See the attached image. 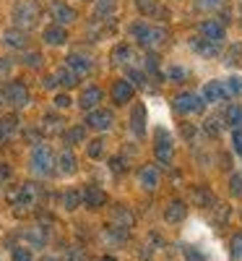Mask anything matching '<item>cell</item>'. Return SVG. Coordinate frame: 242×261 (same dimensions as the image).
<instances>
[{
	"instance_id": "cell-1",
	"label": "cell",
	"mask_w": 242,
	"mask_h": 261,
	"mask_svg": "<svg viewBox=\"0 0 242 261\" xmlns=\"http://www.w3.org/2000/svg\"><path fill=\"white\" fill-rule=\"evenodd\" d=\"M130 34H133V39H138V45L146 47V50H157V47H162L167 42V29L148 27V24H143V21H138V24L130 27Z\"/></svg>"
},
{
	"instance_id": "cell-2",
	"label": "cell",
	"mask_w": 242,
	"mask_h": 261,
	"mask_svg": "<svg viewBox=\"0 0 242 261\" xmlns=\"http://www.w3.org/2000/svg\"><path fill=\"white\" fill-rule=\"evenodd\" d=\"M13 21L16 27L24 32V29H32L37 21H39V6L34 3V0H24V3H18L13 8Z\"/></svg>"
},
{
	"instance_id": "cell-3",
	"label": "cell",
	"mask_w": 242,
	"mask_h": 261,
	"mask_svg": "<svg viewBox=\"0 0 242 261\" xmlns=\"http://www.w3.org/2000/svg\"><path fill=\"white\" fill-rule=\"evenodd\" d=\"M174 110L183 113V115H198V113H203V97L201 94H195V92H183L174 97Z\"/></svg>"
},
{
	"instance_id": "cell-4",
	"label": "cell",
	"mask_w": 242,
	"mask_h": 261,
	"mask_svg": "<svg viewBox=\"0 0 242 261\" xmlns=\"http://www.w3.org/2000/svg\"><path fill=\"white\" fill-rule=\"evenodd\" d=\"M52 167H55V157H52V151H50L45 144L34 146V151H32V170L37 172V175H50Z\"/></svg>"
},
{
	"instance_id": "cell-5",
	"label": "cell",
	"mask_w": 242,
	"mask_h": 261,
	"mask_svg": "<svg viewBox=\"0 0 242 261\" xmlns=\"http://www.w3.org/2000/svg\"><path fill=\"white\" fill-rule=\"evenodd\" d=\"M3 99L13 107H26L29 105V89L21 81H11L6 84V89H3Z\"/></svg>"
},
{
	"instance_id": "cell-6",
	"label": "cell",
	"mask_w": 242,
	"mask_h": 261,
	"mask_svg": "<svg viewBox=\"0 0 242 261\" xmlns=\"http://www.w3.org/2000/svg\"><path fill=\"white\" fill-rule=\"evenodd\" d=\"M201 37L214 42V45H222V39L227 37V29H224V24H219V21L211 18V21H203L201 24Z\"/></svg>"
},
{
	"instance_id": "cell-7",
	"label": "cell",
	"mask_w": 242,
	"mask_h": 261,
	"mask_svg": "<svg viewBox=\"0 0 242 261\" xmlns=\"http://www.w3.org/2000/svg\"><path fill=\"white\" fill-rule=\"evenodd\" d=\"M133 94H136V86L130 84L128 79H120V81L112 84V102H115V105L130 102V99H133Z\"/></svg>"
},
{
	"instance_id": "cell-8",
	"label": "cell",
	"mask_w": 242,
	"mask_h": 261,
	"mask_svg": "<svg viewBox=\"0 0 242 261\" xmlns=\"http://www.w3.org/2000/svg\"><path fill=\"white\" fill-rule=\"evenodd\" d=\"M34 201H37V188L32 183L18 186V191L11 193V204L13 206H34Z\"/></svg>"
},
{
	"instance_id": "cell-9",
	"label": "cell",
	"mask_w": 242,
	"mask_h": 261,
	"mask_svg": "<svg viewBox=\"0 0 242 261\" xmlns=\"http://www.w3.org/2000/svg\"><path fill=\"white\" fill-rule=\"evenodd\" d=\"M157 160L162 165H169V160H172V139L164 128L157 130Z\"/></svg>"
},
{
	"instance_id": "cell-10",
	"label": "cell",
	"mask_w": 242,
	"mask_h": 261,
	"mask_svg": "<svg viewBox=\"0 0 242 261\" xmlns=\"http://www.w3.org/2000/svg\"><path fill=\"white\" fill-rule=\"evenodd\" d=\"M86 123H89L94 130H107V128H112L115 115L109 110H92L89 115H86Z\"/></svg>"
},
{
	"instance_id": "cell-11",
	"label": "cell",
	"mask_w": 242,
	"mask_h": 261,
	"mask_svg": "<svg viewBox=\"0 0 242 261\" xmlns=\"http://www.w3.org/2000/svg\"><path fill=\"white\" fill-rule=\"evenodd\" d=\"M203 99H208V102H227L229 92H227L224 81H208L203 86Z\"/></svg>"
},
{
	"instance_id": "cell-12",
	"label": "cell",
	"mask_w": 242,
	"mask_h": 261,
	"mask_svg": "<svg viewBox=\"0 0 242 261\" xmlns=\"http://www.w3.org/2000/svg\"><path fill=\"white\" fill-rule=\"evenodd\" d=\"M65 68H71L76 76H83V73H89V71H92V60L86 58V55L73 53V55L65 58Z\"/></svg>"
},
{
	"instance_id": "cell-13",
	"label": "cell",
	"mask_w": 242,
	"mask_h": 261,
	"mask_svg": "<svg viewBox=\"0 0 242 261\" xmlns=\"http://www.w3.org/2000/svg\"><path fill=\"white\" fill-rule=\"evenodd\" d=\"M50 13L57 21V27H65V24H73V21H76V11L71 6H65V3H52Z\"/></svg>"
},
{
	"instance_id": "cell-14",
	"label": "cell",
	"mask_w": 242,
	"mask_h": 261,
	"mask_svg": "<svg viewBox=\"0 0 242 261\" xmlns=\"http://www.w3.org/2000/svg\"><path fill=\"white\" fill-rule=\"evenodd\" d=\"M104 201H107V193L99 186H86V191H83V204L86 206L99 209V206H104Z\"/></svg>"
},
{
	"instance_id": "cell-15",
	"label": "cell",
	"mask_w": 242,
	"mask_h": 261,
	"mask_svg": "<svg viewBox=\"0 0 242 261\" xmlns=\"http://www.w3.org/2000/svg\"><path fill=\"white\" fill-rule=\"evenodd\" d=\"M99 102H102V89H99V86H89V89H83V94H81V107H83V110H97Z\"/></svg>"
},
{
	"instance_id": "cell-16",
	"label": "cell",
	"mask_w": 242,
	"mask_h": 261,
	"mask_svg": "<svg viewBox=\"0 0 242 261\" xmlns=\"http://www.w3.org/2000/svg\"><path fill=\"white\" fill-rule=\"evenodd\" d=\"M138 180H141V186H143L146 191H154V188L159 186V172H157V167L146 165V167L138 172Z\"/></svg>"
},
{
	"instance_id": "cell-17",
	"label": "cell",
	"mask_w": 242,
	"mask_h": 261,
	"mask_svg": "<svg viewBox=\"0 0 242 261\" xmlns=\"http://www.w3.org/2000/svg\"><path fill=\"white\" fill-rule=\"evenodd\" d=\"M3 42H6L8 47L24 50L26 47V32H21V29H6L3 32Z\"/></svg>"
},
{
	"instance_id": "cell-18",
	"label": "cell",
	"mask_w": 242,
	"mask_h": 261,
	"mask_svg": "<svg viewBox=\"0 0 242 261\" xmlns=\"http://www.w3.org/2000/svg\"><path fill=\"white\" fill-rule=\"evenodd\" d=\"M130 128H133L136 136H143L146 134V107L143 105H136L133 115H130Z\"/></svg>"
},
{
	"instance_id": "cell-19",
	"label": "cell",
	"mask_w": 242,
	"mask_h": 261,
	"mask_svg": "<svg viewBox=\"0 0 242 261\" xmlns=\"http://www.w3.org/2000/svg\"><path fill=\"white\" fill-rule=\"evenodd\" d=\"M193 45V50L195 53H201V55H206V58H214V55H219V45H214V42H208V39H193L190 42Z\"/></svg>"
},
{
	"instance_id": "cell-20",
	"label": "cell",
	"mask_w": 242,
	"mask_h": 261,
	"mask_svg": "<svg viewBox=\"0 0 242 261\" xmlns=\"http://www.w3.org/2000/svg\"><path fill=\"white\" fill-rule=\"evenodd\" d=\"M65 39H68V32H65L63 27H47L45 29V42H47V45H63V42Z\"/></svg>"
},
{
	"instance_id": "cell-21",
	"label": "cell",
	"mask_w": 242,
	"mask_h": 261,
	"mask_svg": "<svg viewBox=\"0 0 242 261\" xmlns=\"http://www.w3.org/2000/svg\"><path fill=\"white\" fill-rule=\"evenodd\" d=\"M185 214H188V209H185L183 201H172V204L167 206V212H164L167 222H180V220H185Z\"/></svg>"
},
{
	"instance_id": "cell-22",
	"label": "cell",
	"mask_w": 242,
	"mask_h": 261,
	"mask_svg": "<svg viewBox=\"0 0 242 261\" xmlns=\"http://www.w3.org/2000/svg\"><path fill=\"white\" fill-rule=\"evenodd\" d=\"M57 162H60V172H63V175H73V172H76V157H73L71 149H65Z\"/></svg>"
},
{
	"instance_id": "cell-23",
	"label": "cell",
	"mask_w": 242,
	"mask_h": 261,
	"mask_svg": "<svg viewBox=\"0 0 242 261\" xmlns=\"http://www.w3.org/2000/svg\"><path fill=\"white\" fill-rule=\"evenodd\" d=\"M55 81L63 84V86H76L78 84V76L71 68H60V71H55Z\"/></svg>"
},
{
	"instance_id": "cell-24",
	"label": "cell",
	"mask_w": 242,
	"mask_h": 261,
	"mask_svg": "<svg viewBox=\"0 0 242 261\" xmlns=\"http://www.w3.org/2000/svg\"><path fill=\"white\" fill-rule=\"evenodd\" d=\"M224 118H227V123H229V125H234V128L239 130V128H242V107H239V105H229Z\"/></svg>"
},
{
	"instance_id": "cell-25",
	"label": "cell",
	"mask_w": 242,
	"mask_h": 261,
	"mask_svg": "<svg viewBox=\"0 0 242 261\" xmlns=\"http://www.w3.org/2000/svg\"><path fill=\"white\" fill-rule=\"evenodd\" d=\"M133 58V50H130L128 45H117L115 50H112V60L115 63H125V60H130Z\"/></svg>"
},
{
	"instance_id": "cell-26",
	"label": "cell",
	"mask_w": 242,
	"mask_h": 261,
	"mask_svg": "<svg viewBox=\"0 0 242 261\" xmlns=\"http://www.w3.org/2000/svg\"><path fill=\"white\" fill-rule=\"evenodd\" d=\"M13 130H16V118H3V120H0V141L8 139Z\"/></svg>"
},
{
	"instance_id": "cell-27",
	"label": "cell",
	"mask_w": 242,
	"mask_h": 261,
	"mask_svg": "<svg viewBox=\"0 0 242 261\" xmlns=\"http://www.w3.org/2000/svg\"><path fill=\"white\" fill-rule=\"evenodd\" d=\"M232 258L234 261H242V232H234L232 235Z\"/></svg>"
},
{
	"instance_id": "cell-28",
	"label": "cell",
	"mask_w": 242,
	"mask_h": 261,
	"mask_svg": "<svg viewBox=\"0 0 242 261\" xmlns=\"http://www.w3.org/2000/svg\"><path fill=\"white\" fill-rule=\"evenodd\" d=\"M112 13H115V3H112V0H99V6H97V18L112 16Z\"/></svg>"
},
{
	"instance_id": "cell-29",
	"label": "cell",
	"mask_w": 242,
	"mask_h": 261,
	"mask_svg": "<svg viewBox=\"0 0 242 261\" xmlns=\"http://www.w3.org/2000/svg\"><path fill=\"white\" fill-rule=\"evenodd\" d=\"M224 86H227L229 97H232V94H239V92H242V79L232 76V79H227V81H224Z\"/></svg>"
},
{
	"instance_id": "cell-30",
	"label": "cell",
	"mask_w": 242,
	"mask_h": 261,
	"mask_svg": "<svg viewBox=\"0 0 242 261\" xmlns=\"http://www.w3.org/2000/svg\"><path fill=\"white\" fill-rule=\"evenodd\" d=\"M185 76H188L185 68H180V65H169V71H167V79L169 81H183Z\"/></svg>"
},
{
	"instance_id": "cell-31",
	"label": "cell",
	"mask_w": 242,
	"mask_h": 261,
	"mask_svg": "<svg viewBox=\"0 0 242 261\" xmlns=\"http://www.w3.org/2000/svg\"><path fill=\"white\" fill-rule=\"evenodd\" d=\"M183 253H185V258H188V261H206V258H203V253L198 251V248H193V246H185V248H183Z\"/></svg>"
},
{
	"instance_id": "cell-32",
	"label": "cell",
	"mask_w": 242,
	"mask_h": 261,
	"mask_svg": "<svg viewBox=\"0 0 242 261\" xmlns=\"http://www.w3.org/2000/svg\"><path fill=\"white\" fill-rule=\"evenodd\" d=\"M63 204H65V209H76L78 206V193L76 191H68L63 196Z\"/></svg>"
},
{
	"instance_id": "cell-33",
	"label": "cell",
	"mask_w": 242,
	"mask_h": 261,
	"mask_svg": "<svg viewBox=\"0 0 242 261\" xmlns=\"http://www.w3.org/2000/svg\"><path fill=\"white\" fill-rule=\"evenodd\" d=\"M128 81L133 84V86H143V84H146V79H143L141 71H128Z\"/></svg>"
},
{
	"instance_id": "cell-34",
	"label": "cell",
	"mask_w": 242,
	"mask_h": 261,
	"mask_svg": "<svg viewBox=\"0 0 242 261\" xmlns=\"http://www.w3.org/2000/svg\"><path fill=\"white\" fill-rule=\"evenodd\" d=\"M13 261H34V258H32V251L29 248H16L13 251Z\"/></svg>"
},
{
	"instance_id": "cell-35",
	"label": "cell",
	"mask_w": 242,
	"mask_h": 261,
	"mask_svg": "<svg viewBox=\"0 0 242 261\" xmlns=\"http://www.w3.org/2000/svg\"><path fill=\"white\" fill-rule=\"evenodd\" d=\"M138 8L141 13H154L157 11V0H138Z\"/></svg>"
},
{
	"instance_id": "cell-36",
	"label": "cell",
	"mask_w": 242,
	"mask_h": 261,
	"mask_svg": "<svg viewBox=\"0 0 242 261\" xmlns=\"http://www.w3.org/2000/svg\"><path fill=\"white\" fill-rule=\"evenodd\" d=\"M157 68H159V58L157 55H146V71L157 73Z\"/></svg>"
},
{
	"instance_id": "cell-37",
	"label": "cell",
	"mask_w": 242,
	"mask_h": 261,
	"mask_svg": "<svg viewBox=\"0 0 242 261\" xmlns=\"http://www.w3.org/2000/svg\"><path fill=\"white\" fill-rule=\"evenodd\" d=\"M24 63L32 65V68H37V65L42 63V55H39V53H29V55H24Z\"/></svg>"
},
{
	"instance_id": "cell-38",
	"label": "cell",
	"mask_w": 242,
	"mask_h": 261,
	"mask_svg": "<svg viewBox=\"0 0 242 261\" xmlns=\"http://www.w3.org/2000/svg\"><path fill=\"white\" fill-rule=\"evenodd\" d=\"M232 196H242V175H232Z\"/></svg>"
},
{
	"instance_id": "cell-39",
	"label": "cell",
	"mask_w": 242,
	"mask_h": 261,
	"mask_svg": "<svg viewBox=\"0 0 242 261\" xmlns=\"http://www.w3.org/2000/svg\"><path fill=\"white\" fill-rule=\"evenodd\" d=\"M81 139H83V128H73L65 134V141H81Z\"/></svg>"
},
{
	"instance_id": "cell-40",
	"label": "cell",
	"mask_w": 242,
	"mask_h": 261,
	"mask_svg": "<svg viewBox=\"0 0 242 261\" xmlns=\"http://www.w3.org/2000/svg\"><path fill=\"white\" fill-rule=\"evenodd\" d=\"M8 73H11V60L8 58H0V81H3Z\"/></svg>"
},
{
	"instance_id": "cell-41",
	"label": "cell",
	"mask_w": 242,
	"mask_h": 261,
	"mask_svg": "<svg viewBox=\"0 0 242 261\" xmlns=\"http://www.w3.org/2000/svg\"><path fill=\"white\" fill-rule=\"evenodd\" d=\"M232 144H234V151L242 157V130H234V136H232Z\"/></svg>"
},
{
	"instance_id": "cell-42",
	"label": "cell",
	"mask_w": 242,
	"mask_h": 261,
	"mask_svg": "<svg viewBox=\"0 0 242 261\" xmlns=\"http://www.w3.org/2000/svg\"><path fill=\"white\" fill-rule=\"evenodd\" d=\"M99 154H102V141L97 139V141L89 144V157H99Z\"/></svg>"
},
{
	"instance_id": "cell-43",
	"label": "cell",
	"mask_w": 242,
	"mask_h": 261,
	"mask_svg": "<svg viewBox=\"0 0 242 261\" xmlns=\"http://www.w3.org/2000/svg\"><path fill=\"white\" fill-rule=\"evenodd\" d=\"M193 196H195V201H203V204L211 206V193H206V191H195Z\"/></svg>"
},
{
	"instance_id": "cell-44",
	"label": "cell",
	"mask_w": 242,
	"mask_h": 261,
	"mask_svg": "<svg viewBox=\"0 0 242 261\" xmlns=\"http://www.w3.org/2000/svg\"><path fill=\"white\" fill-rule=\"evenodd\" d=\"M55 105L63 110V107H68V105H71V97H68V94H57V97H55Z\"/></svg>"
},
{
	"instance_id": "cell-45",
	"label": "cell",
	"mask_w": 242,
	"mask_h": 261,
	"mask_svg": "<svg viewBox=\"0 0 242 261\" xmlns=\"http://www.w3.org/2000/svg\"><path fill=\"white\" fill-rule=\"evenodd\" d=\"M224 0H203V6H222Z\"/></svg>"
},
{
	"instance_id": "cell-46",
	"label": "cell",
	"mask_w": 242,
	"mask_h": 261,
	"mask_svg": "<svg viewBox=\"0 0 242 261\" xmlns=\"http://www.w3.org/2000/svg\"><path fill=\"white\" fill-rule=\"evenodd\" d=\"M42 261H57V258H42Z\"/></svg>"
},
{
	"instance_id": "cell-47",
	"label": "cell",
	"mask_w": 242,
	"mask_h": 261,
	"mask_svg": "<svg viewBox=\"0 0 242 261\" xmlns=\"http://www.w3.org/2000/svg\"><path fill=\"white\" fill-rule=\"evenodd\" d=\"M102 261H115V258H109V256H107V258H102Z\"/></svg>"
}]
</instances>
